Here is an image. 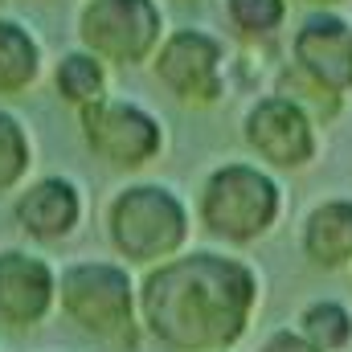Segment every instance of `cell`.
<instances>
[{
  "label": "cell",
  "instance_id": "obj_11",
  "mask_svg": "<svg viewBox=\"0 0 352 352\" xmlns=\"http://www.w3.org/2000/svg\"><path fill=\"white\" fill-rule=\"evenodd\" d=\"M58 278L45 254L29 246L0 250V320L8 328H37L58 303Z\"/></svg>",
  "mask_w": 352,
  "mask_h": 352
},
{
  "label": "cell",
  "instance_id": "obj_2",
  "mask_svg": "<svg viewBox=\"0 0 352 352\" xmlns=\"http://www.w3.org/2000/svg\"><path fill=\"white\" fill-rule=\"evenodd\" d=\"M197 226L221 246H254L283 221V176L258 160H221L197 184Z\"/></svg>",
  "mask_w": 352,
  "mask_h": 352
},
{
  "label": "cell",
  "instance_id": "obj_1",
  "mask_svg": "<svg viewBox=\"0 0 352 352\" xmlns=\"http://www.w3.org/2000/svg\"><path fill=\"white\" fill-rule=\"evenodd\" d=\"M258 270L230 250H184L140 278V320L173 352H226L258 307Z\"/></svg>",
  "mask_w": 352,
  "mask_h": 352
},
{
  "label": "cell",
  "instance_id": "obj_12",
  "mask_svg": "<svg viewBox=\"0 0 352 352\" xmlns=\"http://www.w3.org/2000/svg\"><path fill=\"white\" fill-rule=\"evenodd\" d=\"M299 250L316 270L352 266V197H324L303 213Z\"/></svg>",
  "mask_w": 352,
  "mask_h": 352
},
{
  "label": "cell",
  "instance_id": "obj_18",
  "mask_svg": "<svg viewBox=\"0 0 352 352\" xmlns=\"http://www.w3.org/2000/svg\"><path fill=\"white\" fill-rule=\"evenodd\" d=\"M258 352H320L303 332H295V328H283V332H274L270 340H266Z\"/></svg>",
  "mask_w": 352,
  "mask_h": 352
},
{
  "label": "cell",
  "instance_id": "obj_7",
  "mask_svg": "<svg viewBox=\"0 0 352 352\" xmlns=\"http://www.w3.org/2000/svg\"><path fill=\"white\" fill-rule=\"evenodd\" d=\"M78 135L98 164L131 176H144L168 152L164 119L152 107L123 98V94H111L87 111H78Z\"/></svg>",
  "mask_w": 352,
  "mask_h": 352
},
{
  "label": "cell",
  "instance_id": "obj_6",
  "mask_svg": "<svg viewBox=\"0 0 352 352\" xmlns=\"http://www.w3.org/2000/svg\"><path fill=\"white\" fill-rule=\"evenodd\" d=\"M320 127H324L320 115L287 90H263L242 111V144L250 160L266 164L278 176L303 173L320 160L324 152Z\"/></svg>",
  "mask_w": 352,
  "mask_h": 352
},
{
  "label": "cell",
  "instance_id": "obj_10",
  "mask_svg": "<svg viewBox=\"0 0 352 352\" xmlns=\"http://www.w3.org/2000/svg\"><path fill=\"white\" fill-rule=\"evenodd\" d=\"M82 217H87V192L66 173L33 176L12 197V226L37 246H58V242L74 238Z\"/></svg>",
  "mask_w": 352,
  "mask_h": 352
},
{
  "label": "cell",
  "instance_id": "obj_19",
  "mask_svg": "<svg viewBox=\"0 0 352 352\" xmlns=\"http://www.w3.org/2000/svg\"><path fill=\"white\" fill-rule=\"evenodd\" d=\"M291 4H299L303 12H332V8H340V12H344L352 0H291Z\"/></svg>",
  "mask_w": 352,
  "mask_h": 352
},
{
  "label": "cell",
  "instance_id": "obj_15",
  "mask_svg": "<svg viewBox=\"0 0 352 352\" xmlns=\"http://www.w3.org/2000/svg\"><path fill=\"white\" fill-rule=\"evenodd\" d=\"M221 16L242 45H266L283 33L291 0H221Z\"/></svg>",
  "mask_w": 352,
  "mask_h": 352
},
{
  "label": "cell",
  "instance_id": "obj_16",
  "mask_svg": "<svg viewBox=\"0 0 352 352\" xmlns=\"http://www.w3.org/2000/svg\"><path fill=\"white\" fill-rule=\"evenodd\" d=\"M33 160H37V144L29 123L16 111L0 107V192H21L29 184Z\"/></svg>",
  "mask_w": 352,
  "mask_h": 352
},
{
  "label": "cell",
  "instance_id": "obj_8",
  "mask_svg": "<svg viewBox=\"0 0 352 352\" xmlns=\"http://www.w3.org/2000/svg\"><path fill=\"white\" fill-rule=\"evenodd\" d=\"M78 45L98 54L115 70L152 66L168 37V16L160 0H82L74 16Z\"/></svg>",
  "mask_w": 352,
  "mask_h": 352
},
{
  "label": "cell",
  "instance_id": "obj_13",
  "mask_svg": "<svg viewBox=\"0 0 352 352\" xmlns=\"http://www.w3.org/2000/svg\"><path fill=\"white\" fill-rule=\"evenodd\" d=\"M45 78V45L33 33V25L12 12H0V98L33 94Z\"/></svg>",
  "mask_w": 352,
  "mask_h": 352
},
{
  "label": "cell",
  "instance_id": "obj_4",
  "mask_svg": "<svg viewBox=\"0 0 352 352\" xmlns=\"http://www.w3.org/2000/svg\"><path fill=\"white\" fill-rule=\"evenodd\" d=\"M287 78L291 87H278L303 98L320 123L344 115L352 98V16L332 12H303L299 25L287 37Z\"/></svg>",
  "mask_w": 352,
  "mask_h": 352
},
{
  "label": "cell",
  "instance_id": "obj_5",
  "mask_svg": "<svg viewBox=\"0 0 352 352\" xmlns=\"http://www.w3.org/2000/svg\"><path fill=\"white\" fill-rule=\"evenodd\" d=\"M58 307L74 328L87 336L131 352L140 340V283L131 278L127 263L107 258H78L62 266L58 278Z\"/></svg>",
  "mask_w": 352,
  "mask_h": 352
},
{
  "label": "cell",
  "instance_id": "obj_14",
  "mask_svg": "<svg viewBox=\"0 0 352 352\" xmlns=\"http://www.w3.org/2000/svg\"><path fill=\"white\" fill-rule=\"evenodd\" d=\"M111 70L115 66H107L87 45H70L50 62V90L62 107H70L78 115V111H87V107L115 94L111 90Z\"/></svg>",
  "mask_w": 352,
  "mask_h": 352
},
{
  "label": "cell",
  "instance_id": "obj_17",
  "mask_svg": "<svg viewBox=\"0 0 352 352\" xmlns=\"http://www.w3.org/2000/svg\"><path fill=\"white\" fill-rule=\"evenodd\" d=\"M299 332L320 352H340L352 344V311L344 303H336V299L307 303L299 311Z\"/></svg>",
  "mask_w": 352,
  "mask_h": 352
},
{
  "label": "cell",
  "instance_id": "obj_9",
  "mask_svg": "<svg viewBox=\"0 0 352 352\" xmlns=\"http://www.w3.org/2000/svg\"><path fill=\"white\" fill-rule=\"evenodd\" d=\"M152 78L184 107H217L234 87L230 45L201 25L168 29L160 54L152 58Z\"/></svg>",
  "mask_w": 352,
  "mask_h": 352
},
{
  "label": "cell",
  "instance_id": "obj_3",
  "mask_svg": "<svg viewBox=\"0 0 352 352\" xmlns=\"http://www.w3.org/2000/svg\"><path fill=\"white\" fill-rule=\"evenodd\" d=\"M192 221V205L173 184L148 176H131L127 184H119L102 209L107 242L127 266H160L184 254Z\"/></svg>",
  "mask_w": 352,
  "mask_h": 352
}]
</instances>
